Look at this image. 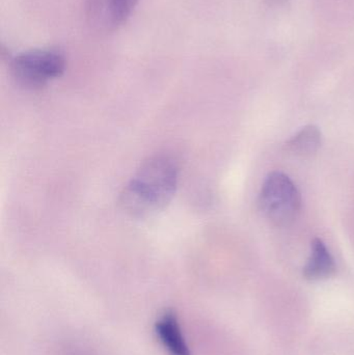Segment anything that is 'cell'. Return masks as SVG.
Returning <instances> with one entry per match:
<instances>
[{
	"mask_svg": "<svg viewBox=\"0 0 354 355\" xmlns=\"http://www.w3.org/2000/svg\"><path fill=\"white\" fill-rule=\"evenodd\" d=\"M287 1H288V0H269L270 3L272 4H283Z\"/></svg>",
	"mask_w": 354,
	"mask_h": 355,
	"instance_id": "obj_8",
	"label": "cell"
},
{
	"mask_svg": "<svg viewBox=\"0 0 354 355\" xmlns=\"http://www.w3.org/2000/svg\"><path fill=\"white\" fill-rule=\"evenodd\" d=\"M258 204L264 216L274 225H287L301 212V193L287 175L274 172L264 181Z\"/></svg>",
	"mask_w": 354,
	"mask_h": 355,
	"instance_id": "obj_2",
	"label": "cell"
},
{
	"mask_svg": "<svg viewBox=\"0 0 354 355\" xmlns=\"http://www.w3.org/2000/svg\"><path fill=\"white\" fill-rule=\"evenodd\" d=\"M336 271V263L324 242L316 238L312 242L311 254L303 268V277L308 281H321L332 277Z\"/></svg>",
	"mask_w": 354,
	"mask_h": 355,
	"instance_id": "obj_5",
	"label": "cell"
},
{
	"mask_svg": "<svg viewBox=\"0 0 354 355\" xmlns=\"http://www.w3.org/2000/svg\"><path fill=\"white\" fill-rule=\"evenodd\" d=\"M155 331L168 355H191L174 313L166 312L161 315L156 322Z\"/></svg>",
	"mask_w": 354,
	"mask_h": 355,
	"instance_id": "obj_4",
	"label": "cell"
},
{
	"mask_svg": "<svg viewBox=\"0 0 354 355\" xmlns=\"http://www.w3.org/2000/svg\"><path fill=\"white\" fill-rule=\"evenodd\" d=\"M64 56L57 50L35 49L12 58L10 71L17 83L27 89H41L64 74Z\"/></svg>",
	"mask_w": 354,
	"mask_h": 355,
	"instance_id": "obj_3",
	"label": "cell"
},
{
	"mask_svg": "<svg viewBox=\"0 0 354 355\" xmlns=\"http://www.w3.org/2000/svg\"><path fill=\"white\" fill-rule=\"evenodd\" d=\"M178 179L179 168L174 159L166 155L149 158L123 189L121 208L134 218L155 215L172 200Z\"/></svg>",
	"mask_w": 354,
	"mask_h": 355,
	"instance_id": "obj_1",
	"label": "cell"
},
{
	"mask_svg": "<svg viewBox=\"0 0 354 355\" xmlns=\"http://www.w3.org/2000/svg\"><path fill=\"white\" fill-rule=\"evenodd\" d=\"M322 137L319 129L313 125L303 127L287 143V147L295 155L311 156L321 146Z\"/></svg>",
	"mask_w": 354,
	"mask_h": 355,
	"instance_id": "obj_6",
	"label": "cell"
},
{
	"mask_svg": "<svg viewBox=\"0 0 354 355\" xmlns=\"http://www.w3.org/2000/svg\"><path fill=\"white\" fill-rule=\"evenodd\" d=\"M110 27L120 26L126 22L139 0H106Z\"/></svg>",
	"mask_w": 354,
	"mask_h": 355,
	"instance_id": "obj_7",
	"label": "cell"
}]
</instances>
